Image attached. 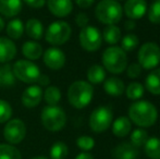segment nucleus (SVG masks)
Listing matches in <instances>:
<instances>
[{
	"label": "nucleus",
	"mask_w": 160,
	"mask_h": 159,
	"mask_svg": "<svg viewBox=\"0 0 160 159\" xmlns=\"http://www.w3.org/2000/svg\"><path fill=\"white\" fill-rule=\"evenodd\" d=\"M106 77V72L103 68L98 64H94L87 71V79L93 84H99Z\"/></svg>",
	"instance_id": "cd10ccee"
},
{
	"label": "nucleus",
	"mask_w": 160,
	"mask_h": 159,
	"mask_svg": "<svg viewBox=\"0 0 160 159\" xmlns=\"http://www.w3.org/2000/svg\"><path fill=\"white\" fill-rule=\"evenodd\" d=\"M17 55V46L12 39L8 37H0V62L8 63L14 59Z\"/></svg>",
	"instance_id": "dca6fc26"
},
{
	"label": "nucleus",
	"mask_w": 160,
	"mask_h": 159,
	"mask_svg": "<svg viewBox=\"0 0 160 159\" xmlns=\"http://www.w3.org/2000/svg\"><path fill=\"white\" fill-rule=\"evenodd\" d=\"M12 71L15 79L23 83L37 82L40 75V70L31 60H18L12 66Z\"/></svg>",
	"instance_id": "0eeeda50"
},
{
	"label": "nucleus",
	"mask_w": 160,
	"mask_h": 159,
	"mask_svg": "<svg viewBox=\"0 0 160 159\" xmlns=\"http://www.w3.org/2000/svg\"><path fill=\"white\" fill-rule=\"evenodd\" d=\"M112 122V112L108 107L101 106L96 108L89 117V127L96 133H100L110 127Z\"/></svg>",
	"instance_id": "9d476101"
},
{
	"label": "nucleus",
	"mask_w": 160,
	"mask_h": 159,
	"mask_svg": "<svg viewBox=\"0 0 160 159\" xmlns=\"http://www.w3.org/2000/svg\"><path fill=\"white\" fill-rule=\"evenodd\" d=\"M103 88H105L106 93L110 96L113 97H118L121 96L124 92V83L122 82L118 77H109L106 80L105 84H103Z\"/></svg>",
	"instance_id": "412c9836"
},
{
	"label": "nucleus",
	"mask_w": 160,
	"mask_h": 159,
	"mask_svg": "<svg viewBox=\"0 0 160 159\" xmlns=\"http://www.w3.org/2000/svg\"><path fill=\"white\" fill-rule=\"evenodd\" d=\"M32 159H48V158L44 157V156H37V157H33Z\"/></svg>",
	"instance_id": "49530a36"
},
{
	"label": "nucleus",
	"mask_w": 160,
	"mask_h": 159,
	"mask_svg": "<svg viewBox=\"0 0 160 159\" xmlns=\"http://www.w3.org/2000/svg\"><path fill=\"white\" fill-rule=\"evenodd\" d=\"M42 97L45 98V102L48 104V106H57L61 99V92L57 86H47Z\"/></svg>",
	"instance_id": "bb28decb"
},
{
	"label": "nucleus",
	"mask_w": 160,
	"mask_h": 159,
	"mask_svg": "<svg viewBox=\"0 0 160 159\" xmlns=\"http://www.w3.org/2000/svg\"><path fill=\"white\" fill-rule=\"evenodd\" d=\"M138 45V37L134 34H128L123 37L121 42V49L123 51H133Z\"/></svg>",
	"instance_id": "72a5a7b5"
},
{
	"label": "nucleus",
	"mask_w": 160,
	"mask_h": 159,
	"mask_svg": "<svg viewBox=\"0 0 160 159\" xmlns=\"http://www.w3.org/2000/svg\"><path fill=\"white\" fill-rule=\"evenodd\" d=\"M71 26L64 21H55L50 23L45 33V39L53 46L63 45L71 37Z\"/></svg>",
	"instance_id": "423d86ee"
},
{
	"label": "nucleus",
	"mask_w": 160,
	"mask_h": 159,
	"mask_svg": "<svg viewBox=\"0 0 160 159\" xmlns=\"http://www.w3.org/2000/svg\"><path fill=\"white\" fill-rule=\"evenodd\" d=\"M24 31L26 32L28 37L32 39L39 40L44 36V26L42 22L37 19H30L24 25Z\"/></svg>",
	"instance_id": "aec40b11"
},
{
	"label": "nucleus",
	"mask_w": 160,
	"mask_h": 159,
	"mask_svg": "<svg viewBox=\"0 0 160 159\" xmlns=\"http://www.w3.org/2000/svg\"><path fill=\"white\" fill-rule=\"evenodd\" d=\"M94 88L88 82L76 81L68 89V100L76 109H83L88 106L93 99Z\"/></svg>",
	"instance_id": "f03ea898"
},
{
	"label": "nucleus",
	"mask_w": 160,
	"mask_h": 159,
	"mask_svg": "<svg viewBox=\"0 0 160 159\" xmlns=\"http://www.w3.org/2000/svg\"><path fill=\"white\" fill-rule=\"evenodd\" d=\"M75 159H94V157L92 154L87 153V152H83V153L78 154Z\"/></svg>",
	"instance_id": "37998d69"
},
{
	"label": "nucleus",
	"mask_w": 160,
	"mask_h": 159,
	"mask_svg": "<svg viewBox=\"0 0 160 159\" xmlns=\"http://www.w3.org/2000/svg\"><path fill=\"white\" fill-rule=\"evenodd\" d=\"M32 9H40L45 6L47 0H22Z\"/></svg>",
	"instance_id": "ea45409f"
},
{
	"label": "nucleus",
	"mask_w": 160,
	"mask_h": 159,
	"mask_svg": "<svg viewBox=\"0 0 160 159\" xmlns=\"http://www.w3.org/2000/svg\"><path fill=\"white\" fill-rule=\"evenodd\" d=\"M26 136V125L21 119L9 120L3 129V137L9 144H20Z\"/></svg>",
	"instance_id": "1a4fd4ad"
},
{
	"label": "nucleus",
	"mask_w": 160,
	"mask_h": 159,
	"mask_svg": "<svg viewBox=\"0 0 160 159\" xmlns=\"http://www.w3.org/2000/svg\"><path fill=\"white\" fill-rule=\"evenodd\" d=\"M102 37L106 40V42L110 45H114L120 40L121 37V31L116 25H108L107 27L103 30Z\"/></svg>",
	"instance_id": "c85d7f7f"
},
{
	"label": "nucleus",
	"mask_w": 160,
	"mask_h": 159,
	"mask_svg": "<svg viewBox=\"0 0 160 159\" xmlns=\"http://www.w3.org/2000/svg\"><path fill=\"white\" fill-rule=\"evenodd\" d=\"M138 149L131 143H121L112 151V157L114 159H136L138 156Z\"/></svg>",
	"instance_id": "f3484780"
},
{
	"label": "nucleus",
	"mask_w": 160,
	"mask_h": 159,
	"mask_svg": "<svg viewBox=\"0 0 160 159\" xmlns=\"http://www.w3.org/2000/svg\"><path fill=\"white\" fill-rule=\"evenodd\" d=\"M22 53L24 57L32 61V60L39 59L44 53V50L42 45L36 42L35 40H28L22 46Z\"/></svg>",
	"instance_id": "6ab92c4d"
},
{
	"label": "nucleus",
	"mask_w": 160,
	"mask_h": 159,
	"mask_svg": "<svg viewBox=\"0 0 160 159\" xmlns=\"http://www.w3.org/2000/svg\"><path fill=\"white\" fill-rule=\"evenodd\" d=\"M148 140V133L143 129H136L131 134V144L135 147L144 146Z\"/></svg>",
	"instance_id": "2f4dec72"
},
{
	"label": "nucleus",
	"mask_w": 160,
	"mask_h": 159,
	"mask_svg": "<svg viewBox=\"0 0 160 159\" xmlns=\"http://www.w3.org/2000/svg\"><path fill=\"white\" fill-rule=\"evenodd\" d=\"M95 0H75L76 4L82 9H87L94 3Z\"/></svg>",
	"instance_id": "a19ab883"
},
{
	"label": "nucleus",
	"mask_w": 160,
	"mask_h": 159,
	"mask_svg": "<svg viewBox=\"0 0 160 159\" xmlns=\"http://www.w3.org/2000/svg\"><path fill=\"white\" fill-rule=\"evenodd\" d=\"M3 28H4V21H3V19L0 17V32H1Z\"/></svg>",
	"instance_id": "a18cd8bd"
},
{
	"label": "nucleus",
	"mask_w": 160,
	"mask_h": 159,
	"mask_svg": "<svg viewBox=\"0 0 160 159\" xmlns=\"http://www.w3.org/2000/svg\"><path fill=\"white\" fill-rule=\"evenodd\" d=\"M88 21H89L88 17H87V14H85V13H78L75 17V23L78 24V26H80V27H82V28L87 26Z\"/></svg>",
	"instance_id": "58836bf2"
},
{
	"label": "nucleus",
	"mask_w": 160,
	"mask_h": 159,
	"mask_svg": "<svg viewBox=\"0 0 160 159\" xmlns=\"http://www.w3.org/2000/svg\"><path fill=\"white\" fill-rule=\"evenodd\" d=\"M138 61L142 69L152 70L160 63V47L155 42H146L139 48Z\"/></svg>",
	"instance_id": "6e6552de"
},
{
	"label": "nucleus",
	"mask_w": 160,
	"mask_h": 159,
	"mask_svg": "<svg viewBox=\"0 0 160 159\" xmlns=\"http://www.w3.org/2000/svg\"><path fill=\"white\" fill-rule=\"evenodd\" d=\"M12 117V107L7 100L0 99V123L8 122Z\"/></svg>",
	"instance_id": "f704fd0d"
},
{
	"label": "nucleus",
	"mask_w": 160,
	"mask_h": 159,
	"mask_svg": "<svg viewBox=\"0 0 160 159\" xmlns=\"http://www.w3.org/2000/svg\"><path fill=\"white\" fill-rule=\"evenodd\" d=\"M145 86L149 93L160 95V69H156L147 75Z\"/></svg>",
	"instance_id": "b1692460"
},
{
	"label": "nucleus",
	"mask_w": 160,
	"mask_h": 159,
	"mask_svg": "<svg viewBox=\"0 0 160 159\" xmlns=\"http://www.w3.org/2000/svg\"><path fill=\"white\" fill-rule=\"evenodd\" d=\"M147 11L145 0H128L124 4V12L131 20H138L144 17Z\"/></svg>",
	"instance_id": "4468645a"
},
{
	"label": "nucleus",
	"mask_w": 160,
	"mask_h": 159,
	"mask_svg": "<svg viewBox=\"0 0 160 159\" xmlns=\"http://www.w3.org/2000/svg\"><path fill=\"white\" fill-rule=\"evenodd\" d=\"M131 121L127 117L118 118L112 124V132L118 137H124L127 136L131 131Z\"/></svg>",
	"instance_id": "4be33fe9"
},
{
	"label": "nucleus",
	"mask_w": 160,
	"mask_h": 159,
	"mask_svg": "<svg viewBox=\"0 0 160 159\" xmlns=\"http://www.w3.org/2000/svg\"><path fill=\"white\" fill-rule=\"evenodd\" d=\"M22 0H0V13L7 17L18 15L22 11Z\"/></svg>",
	"instance_id": "a211bd4d"
},
{
	"label": "nucleus",
	"mask_w": 160,
	"mask_h": 159,
	"mask_svg": "<svg viewBox=\"0 0 160 159\" xmlns=\"http://www.w3.org/2000/svg\"><path fill=\"white\" fill-rule=\"evenodd\" d=\"M102 63L111 73H122L127 69V53L119 47H109L102 53Z\"/></svg>",
	"instance_id": "39448f33"
},
{
	"label": "nucleus",
	"mask_w": 160,
	"mask_h": 159,
	"mask_svg": "<svg viewBox=\"0 0 160 159\" xmlns=\"http://www.w3.org/2000/svg\"><path fill=\"white\" fill-rule=\"evenodd\" d=\"M42 61L45 66L50 70H60L65 63V55L61 49L57 47H50L42 55Z\"/></svg>",
	"instance_id": "f8f14e48"
},
{
	"label": "nucleus",
	"mask_w": 160,
	"mask_h": 159,
	"mask_svg": "<svg viewBox=\"0 0 160 159\" xmlns=\"http://www.w3.org/2000/svg\"><path fill=\"white\" fill-rule=\"evenodd\" d=\"M40 120L46 130L50 132H58L64 127L67 123V116L61 107L47 106L42 110Z\"/></svg>",
	"instance_id": "20e7f679"
},
{
	"label": "nucleus",
	"mask_w": 160,
	"mask_h": 159,
	"mask_svg": "<svg viewBox=\"0 0 160 159\" xmlns=\"http://www.w3.org/2000/svg\"><path fill=\"white\" fill-rule=\"evenodd\" d=\"M130 119L136 125L142 127H148L155 124L158 117L157 109L152 102L142 100L131 105L128 109Z\"/></svg>",
	"instance_id": "f257e3e1"
},
{
	"label": "nucleus",
	"mask_w": 160,
	"mask_h": 159,
	"mask_svg": "<svg viewBox=\"0 0 160 159\" xmlns=\"http://www.w3.org/2000/svg\"><path fill=\"white\" fill-rule=\"evenodd\" d=\"M142 73V67L137 63L131 64L128 68V75L131 79H136L137 77H139Z\"/></svg>",
	"instance_id": "4c0bfd02"
},
{
	"label": "nucleus",
	"mask_w": 160,
	"mask_h": 159,
	"mask_svg": "<svg viewBox=\"0 0 160 159\" xmlns=\"http://www.w3.org/2000/svg\"><path fill=\"white\" fill-rule=\"evenodd\" d=\"M148 19L155 24L160 23V0H156L152 3L148 10Z\"/></svg>",
	"instance_id": "e433bc0d"
},
{
	"label": "nucleus",
	"mask_w": 160,
	"mask_h": 159,
	"mask_svg": "<svg viewBox=\"0 0 160 159\" xmlns=\"http://www.w3.org/2000/svg\"><path fill=\"white\" fill-rule=\"evenodd\" d=\"M144 94V86L141 83H131L127 88V96L130 99H139Z\"/></svg>",
	"instance_id": "473e14b6"
},
{
	"label": "nucleus",
	"mask_w": 160,
	"mask_h": 159,
	"mask_svg": "<svg viewBox=\"0 0 160 159\" xmlns=\"http://www.w3.org/2000/svg\"><path fill=\"white\" fill-rule=\"evenodd\" d=\"M14 74L12 71V66L9 63L0 67V86L1 87H12L15 85Z\"/></svg>",
	"instance_id": "5701e85b"
},
{
	"label": "nucleus",
	"mask_w": 160,
	"mask_h": 159,
	"mask_svg": "<svg viewBox=\"0 0 160 159\" xmlns=\"http://www.w3.org/2000/svg\"><path fill=\"white\" fill-rule=\"evenodd\" d=\"M68 154H69V148L63 142H56L49 152L50 159H65Z\"/></svg>",
	"instance_id": "7c9ffc66"
},
{
	"label": "nucleus",
	"mask_w": 160,
	"mask_h": 159,
	"mask_svg": "<svg viewBox=\"0 0 160 159\" xmlns=\"http://www.w3.org/2000/svg\"><path fill=\"white\" fill-rule=\"evenodd\" d=\"M145 154L150 159H160V138L150 137L144 145Z\"/></svg>",
	"instance_id": "a878e982"
},
{
	"label": "nucleus",
	"mask_w": 160,
	"mask_h": 159,
	"mask_svg": "<svg viewBox=\"0 0 160 159\" xmlns=\"http://www.w3.org/2000/svg\"><path fill=\"white\" fill-rule=\"evenodd\" d=\"M0 159H22V155L13 145L0 144Z\"/></svg>",
	"instance_id": "c756f323"
},
{
	"label": "nucleus",
	"mask_w": 160,
	"mask_h": 159,
	"mask_svg": "<svg viewBox=\"0 0 160 159\" xmlns=\"http://www.w3.org/2000/svg\"><path fill=\"white\" fill-rule=\"evenodd\" d=\"M125 30H134L135 28V22L133 20H130V21L125 22Z\"/></svg>",
	"instance_id": "c03bdc74"
},
{
	"label": "nucleus",
	"mask_w": 160,
	"mask_h": 159,
	"mask_svg": "<svg viewBox=\"0 0 160 159\" xmlns=\"http://www.w3.org/2000/svg\"><path fill=\"white\" fill-rule=\"evenodd\" d=\"M37 83L39 86H48L50 84V80L47 75H44V74H40L39 77L37 80Z\"/></svg>",
	"instance_id": "79ce46f5"
},
{
	"label": "nucleus",
	"mask_w": 160,
	"mask_h": 159,
	"mask_svg": "<svg viewBox=\"0 0 160 159\" xmlns=\"http://www.w3.org/2000/svg\"><path fill=\"white\" fill-rule=\"evenodd\" d=\"M47 6L55 17H65L73 10L72 0H47Z\"/></svg>",
	"instance_id": "2eb2a0df"
},
{
	"label": "nucleus",
	"mask_w": 160,
	"mask_h": 159,
	"mask_svg": "<svg viewBox=\"0 0 160 159\" xmlns=\"http://www.w3.org/2000/svg\"><path fill=\"white\" fill-rule=\"evenodd\" d=\"M7 35L10 39H19L24 33V24L20 19H13L7 24Z\"/></svg>",
	"instance_id": "393cba45"
},
{
	"label": "nucleus",
	"mask_w": 160,
	"mask_h": 159,
	"mask_svg": "<svg viewBox=\"0 0 160 159\" xmlns=\"http://www.w3.org/2000/svg\"><path fill=\"white\" fill-rule=\"evenodd\" d=\"M80 44L83 49L93 52L101 46V34L98 28L94 26H85L80 33Z\"/></svg>",
	"instance_id": "9b49d317"
},
{
	"label": "nucleus",
	"mask_w": 160,
	"mask_h": 159,
	"mask_svg": "<svg viewBox=\"0 0 160 159\" xmlns=\"http://www.w3.org/2000/svg\"><path fill=\"white\" fill-rule=\"evenodd\" d=\"M76 145H78V148L82 149V151L88 152L94 148V146H95V141H94V138L91 137V136L83 135V136H80V137L76 140Z\"/></svg>",
	"instance_id": "c9c22d12"
},
{
	"label": "nucleus",
	"mask_w": 160,
	"mask_h": 159,
	"mask_svg": "<svg viewBox=\"0 0 160 159\" xmlns=\"http://www.w3.org/2000/svg\"><path fill=\"white\" fill-rule=\"evenodd\" d=\"M96 17L107 25H114L121 20L122 7L116 0H101L96 7Z\"/></svg>",
	"instance_id": "7ed1b4c3"
},
{
	"label": "nucleus",
	"mask_w": 160,
	"mask_h": 159,
	"mask_svg": "<svg viewBox=\"0 0 160 159\" xmlns=\"http://www.w3.org/2000/svg\"><path fill=\"white\" fill-rule=\"evenodd\" d=\"M42 95H44V92L39 85H31L28 88L24 89L23 94H22V104L26 108H34L40 104Z\"/></svg>",
	"instance_id": "ddd939ff"
}]
</instances>
